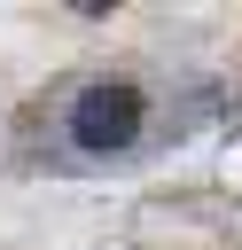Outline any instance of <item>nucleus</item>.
<instances>
[{
  "instance_id": "obj_1",
  "label": "nucleus",
  "mask_w": 242,
  "mask_h": 250,
  "mask_svg": "<svg viewBox=\"0 0 242 250\" xmlns=\"http://www.w3.org/2000/svg\"><path fill=\"white\" fill-rule=\"evenodd\" d=\"M141 117H148V94L133 86V78H94V86H78V102H70V148H86V156H117V148H133L141 141Z\"/></svg>"
}]
</instances>
